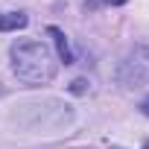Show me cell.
Wrapping results in <instances>:
<instances>
[{
    "label": "cell",
    "instance_id": "obj_3",
    "mask_svg": "<svg viewBox=\"0 0 149 149\" xmlns=\"http://www.w3.org/2000/svg\"><path fill=\"white\" fill-rule=\"evenodd\" d=\"M47 32H50V35H53V41H56V50H58V58H61L64 64H70V61H73V53H70V44H67L64 32H61V29H56V26H50Z\"/></svg>",
    "mask_w": 149,
    "mask_h": 149
},
{
    "label": "cell",
    "instance_id": "obj_6",
    "mask_svg": "<svg viewBox=\"0 0 149 149\" xmlns=\"http://www.w3.org/2000/svg\"><path fill=\"white\" fill-rule=\"evenodd\" d=\"M105 3H108V6H123L126 0H105Z\"/></svg>",
    "mask_w": 149,
    "mask_h": 149
},
{
    "label": "cell",
    "instance_id": "obj_8",
    "mask_svg": "<svg viewBox=\"0 0 149 149\" xmlns=\"http://www.w3.org/2000/svg\"><path fill=\"white\" fill-rule=\"evenodd\" d=\"M114 149H117V146H114Z\"/></svg>",
    "mask_w": 149,
    "mask_h": 149
},
{
    "label": "cell",
    "instance_id": "obj_7",
    "mask_svg": "<svg viewBox=\"0 0 149 149\" xmlns=\"http://www.w3.org/2000/svg\"><path fill=\"white\" fill-rule=\"evenodd\" d=\"M143 149H149V143H146V146H143Z\"/></svg>",
    "mask_w": 149,
    "mask_h": 149
},
{
    "label": "cell",
    "instance_id": "obj_4",
    "mask_svg": "<svg viewBox=\"0 0 149 149\" xmlns=\"http://www.w3.org/2000/svg\"><path fill=\"white\" fill-rule=\"evenodd\" d=\"M85 85H88L85 79H76V82H73V88H70V91H73V94H85Z\"/></svg>",
    "mask_w": 149,
    "mask_h": 149
},
{
    "label": "cell",
    "instance_id": "obj_5",
    "mask_svg": "<svg viewBox=\"0 0 149 149\" xmlns=\"http://www.w3.org/2000/svg\"><path fill=\"white\" fill-rule=\"evenodd\" d=\"M140 111H143V114H146V117H149V97H146V100H143V102H140Z\"/></svg>",
    "mask_w": 149,
    "mask_h": 149
},
{
    "label": "cell",
    "instance_id": "obj_2",
    "mask_svg": "<svg viewBox=\"0 0 149 149\" xmlns=\"http://www.w3.org/2000/svg\"><path fill=\"white\" fill-rule=\"evenodd\" d=\"M24 26H26L24 12H0V32H12V29H24Z\"/></svg>",
    "mask_w": 149,
    "mask_h": 149
},
{
    "label": "cell",
    "instance_id": "obj_1",
    "mask_svg": "<svg viewBox=\"0 0 149 149\" xmlns=\"http://www.w3.org/2000/svg\"><path fill=\"white\" fill-rule=\"evenodd\" d=\"M15 76L26 85H47L56 76V56L38 38H21L9 50Z\"/></svg>",
    "mask_w": 149,
    "mask_h": 149
}]
</instances>
